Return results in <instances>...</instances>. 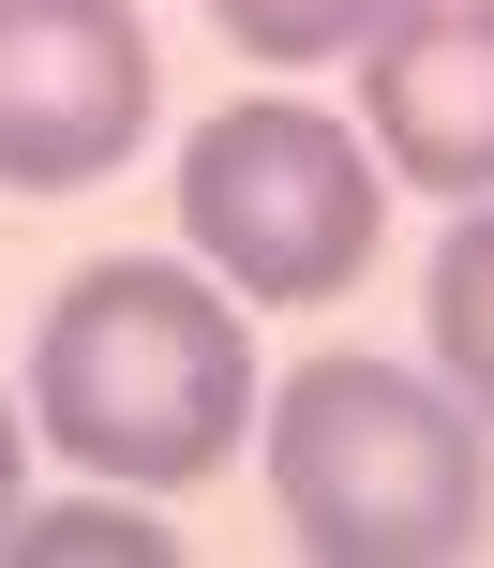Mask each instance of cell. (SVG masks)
Returning <instances> with one entry per match:
<instances>
[{"label":"cell","mask_w":494,"mask_h":568,"mask_svg":"<svg viewBox=\"0 0 494 568\" xmlns=\"http://www.w3.org/2000/svg\"><path fill=\"white\" fill-rule=\"evenodd\" d=\"M210 16H225L255 60H360L390 0H210Z\"/></svg>","instance_id":"52a82bcc"},{"label":"cell","mask_w":494,"mask_h":568,"mask_svg":"<svg viewBox=\"0 0 494 568\" xmlns=\"http://www.w3.org/2000/svg\"><path fill=\"white\" fill-rule=\"evenodd\" d=\"M0 554H135V568H165V524H120V509H46V524H16Z\"/></svg>","instance_id":"ba28073f"},{"label":"cell","mask_w":494,"mask_h":568,"mask_svg":"<svg viewBox=\"0 0 494 568\" xmlns=\"http://www.w3.org/2000/svg\"><path fill=\"white\" fill-rule=\"evenodd\" d=\"M375 165L330 105H225L180 150V240L240 300H345L375 255Z\"/></svg>","instance_id":"3957f363"},{"label":"cell","mask_w":494,"mask_h":568,"mask_svg":"<svg viewBox=\"0 0 494 568\" xmlns=\"http://www.w3.org/2000/svg\"><path fill=\"white\" fill-rule=\"evenodd\" d=\"M270 494L315 568H435L480 554V419L405 359H300L270 389Z\"/></svg>","instance_id":"7a4b0ae2"},{"label":"cell","mask_w":494,"mask_h":568,"mask_svg":"<svg viewBox=\"0 0 494 568\" xmlns=\"http://www.w3.org/2000/svg\"><path fill=\"white\" fill-rule=\"evenodd\" d=\"M420 300H435V359H450V389L494 419V210H480V195H465V225H450V255H435V284H420Z\"/></svg>","instance_id":"8992f818"},{"label":"cell","mask_w":494,"mask_h":568,"mask_svg":"<svg viewBox=\"0 0 494 568\" xmlns=\"http://www.w3.org/2000/svg\"><path fill=\"white\" fill-rule=\"evenodd\" d=\"M255 344H240V300L165 255H105L46 300L30 329V419H46L60 464L120 494H195L210 464L255 419Z\"/></svg>","instance_id":"6da1fadb"},{"label":"cell","mask_w":494,"mask_h":568,"mask_svg":"<svg viewBox=\"0 0 494 568\" xmlns=\"http://www.w3.org/2000/svg\"><path fill=\"white\" fill-rule=\"evenodd\" d=\"M360 120L420 195H494V0H390L360 45Z\"/></svg>","instance_id":"5b68a950"},{"label":"cell","mask_w":494,"mask_h":568,"mask_svg":"<svg viewBox=\"0 0 494 568\" xmlns=\"http://www.w3.org/2000/svg\"><path fill=\"white\" fill-rule=\"evenodd\" d=\"M150 135L135 0H0V195H75Z\"/></svg>","instance_id":"277c9868"},{"label":"cell","mask_w":494,"mask_h":568,"mask_svg":"<svg viewBox=\"0 0 494 568\" xmlns=\"http://www.w3.org/2000/svg\"><path fill=\"white\" fill-rule=\"evenodd\" d=\"M16 464H30V434L0 419V539H16Z\"/></svg>","instance_id":"9c48e42d"}]
</instances>
